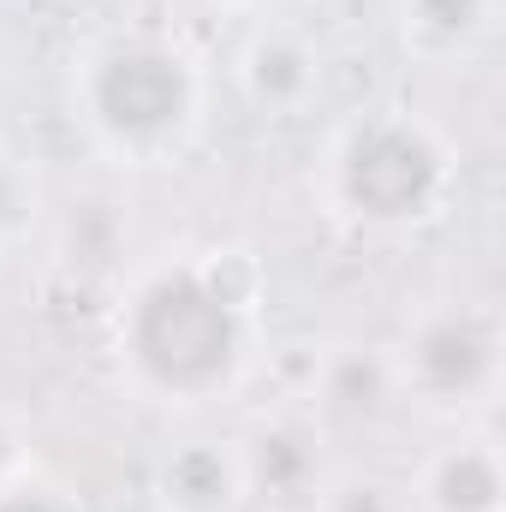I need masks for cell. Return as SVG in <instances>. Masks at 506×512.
Segmentation results:
<instances>
[{"instance_id": "obj_13", "label": "cell", "mask_w": 506, "mask_h": 512, "mask_svg": "<svg viewBox=\"0 0 506 512\" xmlns=\"http://www.w3.org/2000/svg\"><path fill=\"white\" fill-rule=\"evenodd\" d=\"M24 215H30V185H24V173L12 161H0V239L12 227H24Z\"/></svg>"}, {"instance_id": "obj_4", "label": "cell", "mask_w": 506, "mask_h": 512, "mask_svg": "<svg viewBox=\"0 0 506 512\" xmlns=\"http://www.w3.org/2000/svg\"><path fill=\"white\" fill-rule=\"evenodd\" d=\"M495 358H501V334L483 310H435L411 334L399 376L429 405H471L495 382Z\"/></svg>"}, {"instance_id": "obj_12", "label": "cell", "mask_w": 506, "mask_h": 512, "mask_svg": "<svg viewBox=\"0 0 506 512\" xmlns=\"http://www.w3.org/2000/svg\"><path fill=\"white\" fill-rule=\"evenodd\" d=\"M72 227H84V239H72V251L84 256V262H102V256L114 251V239H120V221L102 215V203H84L72 215Z\"/></svg>"}, {"instance_id": "obj_7", "label": "cell", "mask_w": 506, "mask_h": 512, "mask_svg": "<svg viewBox=\"0 0 506 512\" xmlns=\"http://www.w3.org/2000/svg\"><path fill=\"white\" fill-rule=\"evenodd\" d=\"M239 495H245L239 453H227L221 441H185L179 453H167V465L155 477L161 512H233Z\"/></svg>"}, {"instance_id": "obj_11", "label": "cell", "mask_w": 506, "mask_h": 512, "mask_svg": "<svg viewBox=\"0 0 506 512\" xmlns=\"http://www.w3.org/2000/svg\"><path fill=\"white\" fill-rule=\"evenodd\" d=\"M316 512H405V495L381 477H334Z\"/></svg>"}, {"instance_id": "obj_9", "label": "cell", "mask_w": 506, "mask_h": 512, "mask_svg": "<svg viewBox=\"0 0 506 512\" xmlns=\"http://www.w3.org/2000/svg\"><path fill=\"white\" fill-rule=\"evenodd\" d=\"M423 501L429 512H495L501 507V459L483 441L447 447L423 477Z\"/></svg>"}, {"instance_id": "obj_16", "label": "cell", "mask_w": 506, "mask_h": 512, "mask_svg": "<svg viewBox=\"0 0 506 512\" xmlns=\"http://www.w3.org/2000/svg\"><path fill=\"white\" fill-rule=\"evenodd\" d=\"M6 465H12V429L0 423V477H6Z\"/></svg>"}, {"instance_id": "obj_2", "label": "cell", "mask_w": 506, "mask_h": 512, "mask_svg": "<svg viewBox=\"0 0 506 512\" xmlns=\"http://www.w3.org/2000/svg\"><path fill=\"white\" fill-rule=\"evenodd\" d=\"M90 120L126 149H155L167 137H179L191 108H197V84L191 66L161 48V42H114L84 84Z\"/></svg>"}, {"instance_id": "obj_15", "label": "cell", "mask_w": 506, "mask_h": 512, "mask_svg": "<svg viewBox=\"0 0 506 512\" xmlns=\"http://www.w3.org/2000/svg\"><path fill=\"white\" fill-rule=\"evenodd\" d=\"M102 512H161L155 501H114V507H102Z\"/></svg>"}, {"instance_id": "obj_6", "label": "cell", "mask_w": 506, "mask_h": 512, "mask_svg": "<svg viewBox=\"0 0 506 512\" xmlns=\"http://www.w3.org/2000/svg\"><path fill=\"white\" fill-rule=\"evenodd\" d=\"M239 78H245V90H251L256 108L292 114V108H304V102L316 96V84H322V54H316L304 36H292V30H262V36H251V48H245V60H239Z\"/></svg>"}, {"instance_id": "obj_5", "label": "cell", "mask_w": 506, "mask_h": 512, "mask_svg": "<svg viewBox=\"0 0 506 512\" xmlns=\"http://www.w3.org/2000/svg\"><path fill=\"white\" fill-rule=\"evenodd\" d=\"M239 483L245 495H256L268 512H316L334 471L322 453V435L298 417L262 423L251 441L239 447Z\"/></svg>"}, {"instance_id": "obj_3", "label": "cell", "mask_w": 506, "mask_h": 512, "mask_svg": "<svg viewBox=\"0 0 506 512\" xmlns=\"http://www.w3.org/2000/svg\"><path fill=\"white\" fill-rule=\"evenodd\" d=\"M441 185H447V155L411 120L358 126L340 149V197L352 215H364L376 227H399V221L429 215Z\"/></svg>"}, {"instance_id": "obj_1", "label": "cell", "mask_w": 506, "mask_h": 512, "mask_svg": "<svg viewBox=\"0 0 506 512\" xmlns=\"http://www.w3.org/2000/svg\"><path fill=\"white\" fill-rule=\"evenodd\" d=\"M131 364L161 393H209L239 370L245 322L239 298L221 274L203 268H167L155 274L126 316Z\"/></svg>"}, {"instance_id": "obj_10", "label": "cell", "mask_w": 506, "mask_h": 512, "mask_svg": "<svg viewBox=\"0 0 506 512\" xmlns=\"http://www.w3.org/2000/svg\"><path fill=\"white\" fill-rule=\"evenodd\" d=\"M405 12H411V30H417L423 42H435V48H459L465 36L483 30L489 0H405Z\"/></svg>"}, {"instance_id": "obj_14", "label": "cell", "mask_w": 506, "mask_h": 512, "mask_svg": "<svg viewBox=\"0 0 506 512\" xmlns=\"http://www.w3.org/2000/svg\"><path fill=\"white\" fill-rule=\"evenodd\" d=\"M0 512H66V507L36 495V489H0Z\"/></svg>"}, {"instance_id": "obj_8", "label": "cell", "mask_w": 506, "mask_h": 512, "mask_svg": "<svg viewBox=\"0 0 506 512\" xmlns=\"http://www.w3.org/2000/svg\"><path fill=\"white\" fill-rule=\"evenodd\" d=\"M399 399V370L381 352H340L322 364V411L346 429H370Z\"/></svg>"}]
</instances>
